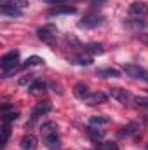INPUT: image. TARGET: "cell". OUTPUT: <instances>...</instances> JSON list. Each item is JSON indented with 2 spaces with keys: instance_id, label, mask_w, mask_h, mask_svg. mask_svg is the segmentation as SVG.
Returning a JSON list of instances; mask_svg holds the SVG:
<instances>
[{
  "instance_id": "6da1fadb",
  "label": "cell",
  "mask_w": 148,
  "mask_h": 150,
  "mask_svg": "<svg viewBox=\"0 0 148 150\" xmlns=\"http://www.w3.org/2000/svg\"><path fill=\"white\" fill-rule=\"evenodd\" d=\"M0 68H2V77H11V74L19 70V51H9L7 54L2 56L0 59Z\"/></svg>"
},
{
  "instance_id": "7a4b0ae2",
  "label": "cell",
  "mask_w": 148,
  "mask_h": 150,
  "mask_svg": "<svg viewBox=\"0 0 148 150\" xmlns=\"http://www.w3.org/2000/svg\"><path fill=\"white\" fill-rule=\"evenodd\" d=\"M37 35L44 44L54 45L56 44V38H58V28L54 25H45V26H42V28L37 30Z\"/></svg>"
},
{
  "instance_id": "3957f363",
  "label": "cell",
  "mask_w": 148,
  "mask_h": 150,
  "mask_svg": "<svg viewBox=\"0 0 148 150\" xmlns=\"http://www.w3.org/2000/svg\"><path fill=\"white\" fill-rule=\"evenodd\" d=\"M124 72L132 77V79H138V80H143V82H148V70L140 67V65H134V63H125L124 65Z\"/></svg>"
},
{
  "instance_id": "277c9868",
  "label": "cell",
  "mask_w": 148,
  "mask_h": 150,
  "mask_svg": "<svg viewBox=\"0 0 148 150\" xmlns=\"http://www.w3.org/2000/svg\"><path fill=\"white\" fill-rule=\"evenodd\" d=\"M129 16L134 18V19H138V21L148 18V5L145 2H140V0L132 2V4L129 5Z\"/></svg>"
},
{
  "instance_id": "5b68a950",
  "label": "cell",
  "mask_w": 148,
  "mask_h": 150,
  "mask_svg": "<svg viewBox=\"0 0 148 150\" xmlns=\"http://www.w3.org/2000/svg\"><path fill=\"white\" fill-rule=\"evenodd\" d=\"M103 14H98V12H94V14H87V16H84V19L78 23V26L80 28H98L99 25H103Z\"/></svg>"
},
{
  "instance_id": "8992f818",
  "label": "cell",
  "mask_w": 148,
  "mask_h": 150,
  "mask_svg": "<svg viewBox=\"0 0 148 150\" xmlns=\"http://www.w3.org/2000/svg\"><path fill=\"white\" fill-rule=\"evenodd\" d=\"M108 96L113 98V100H117V101H120V103H124V105L134 98L127 89H122V87H110L108 89Z\"/></svg>"
},
{
  "instance_id": "52a82bcc",
  "label": "cell",
  "mask_w": 148,
  "mask_h": 150,
  "mask_svg": "<svg viewBox=\"0 0 148 150\" xmlns=\"http://www.w3.org/2000/svg\"><path fill=\"white\" fill-rule=\"evenodd\" d=\"M106 100H108V94L106 93H101V91H98V93H91L84 101L89 105V107H94V105H101V103H106Z\"/></svg>"
},
{
  "instance_id": "ba28073f",
  "label": "cell",
  "mask_w": 148,
  "mask_h": 150,
  "mask_svg": "<svg viewBox=\"0 0 148 150\" xmlns=\"http://www.w3.org/2000/svg\"><path fill=\"white\" fill-rule=\"evenodd\" d=\"M42 140H44V145H45L49 150H61V140H59L58 133H56V134L44 136Z\"/></svg>"
},
{
  "instance_id": "9c48e42d",
  "label": "cell",
  "mask_w": 148,
  "mask_h": 150,
  "mask_svg": "<svg viewBox=\"0 0 148 150\" xmlns=\"http://www.w3.org/2000/svg\"><path fill=\"white\" fill-rule=\"evenodd\" d=\"M77 7L73 5H54L49 11V16H61V14H75Z\"/></svg>"
},
{
  "instance_id": "30bf717a",
  "label": "cell",
  "mask_w": 148,
  "mask_h": 150,
  "mask_svg": "<svg viewBox=\"0 0 148 150\" xmlns=\"http://www.w3.org/2000/svg\"><path fill=\"white\" fill-rule=\"evenodd\" d=\"M52 110V105L49 103V101H44V103H38L37 107L32 110V119L35 120L38 117H42V115H45V113H49Z\"/></svg>"
},
{
  "instance_id": "8fae6325",
  "label": "cell",
  "mask_w": 148,
  "mask_h": 150,
  "mask_svg": "<svg viewBox=\"0 0 148 150\" xmlns=\"http://www.w3.org/2000/svg\"><path fill=\"white\" fill-rule=\"evenodd\" d=\"M37 143H38V140L33 134H25V136L21 138V142H19L21 150H35L37 149Z\"/></svg>"
},
{
  "instance_id": "7c38bea8",
  "label": "cell",
  "mask_w": 148,
  "mask_h": 150,
  "mask_svg": "<svg viewBox=\"0 0 148 150\" xmlns=\"http://www.w3.org/2000/svg\"><path fill=\"white\" fill-rule=\"evenodd\" d=\"M45 87H47L45 80H42V79H35V80L28 86V93H30V94H42V93L45 91Z\"/></svg>"
},
{
  "instance_id": "4fadbf2b",
  "label": "cell",
  "mask_w": 148,
  "mask_h": 150,
  "mask_svg": "<svg viewBox=\"0 0 148 150\" xmlns=\"http://www.w3.org/2000/svg\"><path fill=\"white\" fill-rule=\"evenodd\" d=\"M73 94H75V98H78V100H85V98L91 94V91H89V86H87V84H84V82H78V84H75Z\"/></svg>"
},
{
  "instance_id": "5bb4252c",
  "label": "cell",
  "mask_w": 148,
  "mask_h": 150,
  "mask_svg": "<svg viewBox=\"0 0 148 150\" xmlns=\"http://www.w3.org/2000/svg\"><path fill=\"white\" fill-rule=\"evenodd\" d=\"M96 75L101 77V79H118V77H120V72H118L117 68L106 67V68H98V70H96Z\"/></svg>"
},
{
  "instance_id": "9a60e30c",
  "label": "cell",
  "mask_w": 148,
  "mask_h": 150,
  "mask_svg": "<svg viewBox=\"0 0 148 150\" xmlns=\"http://www.w3.org/2000/svg\"><path fill=\"white\" fill-rule=\"evenodd\" d=\"M2 7H12V9H26L28 7V0H0Z\"/></svg>"
},
{
  "instance_id": "2e32d148",
  "label": "cell",
  "mask_w": 148,
  "mask_h": 150,
  "mask_svg": "<svg viewBox=\"0 0 148 150\" xmlns=\"http://www.w3.org/2000/svg\"><path fill=\"white\" fill-rule=\"evenodd\" d=\"M56 133H58V124L52 122V120L44 122L42 127H40V134H42V138H44V136H49V134H56Z\"/></svg>"
},
{
  "instance_id": "e0dca14e",
  "label": "cell",
  "mask_w": 148,
  "mask_h": 150,
  "mask_svg": "<svg viewBox=\"0 0 148 150\" xmlns=\"http://www.w3.org/2000/svg\"><path fill=\"white\" fill-rule=\"evenodd\" d=\"M89 124L91 126H96V127L106 126V124H110V117H106V115H92L89 119Z\"/></svg>"
},
{
  "instance_id": "ac0fdd59",
  "label": "cell",
  "mask_w": 148,
  "mask_h": 150,
  "mask_svg": "<svg viewBox=\"0 0 148 150\" xmlns=\"http://www.w3.org/2000/svg\"><path fill=\"white\" fill-rule=\"evenodd\" d=\"M87 134H89L91 140H94V142H99V140L105 138V131H101V129L96 127V126H91V127L87 129Z\"/></svg>"
},
{
  "instance_id": "d6986e66",
  "label": "cell",
  "mask_w": 148,
  "mask_h": 150,
  "mask_svg": "<svg viewBox=\"0 0 148 150\" xmlns=\"http://www.w3.org/2000/svg\"><path fill=\"white\" fill-rule=\"evenodd\" d=\"M0 12H2L4 16H11V18H21V16H23V11L12 9V7H2V5H0Z\"/></svg>"
},
{
  "instance_id": "ffe728a7",
  "label": "cell",
  "mask_w": 148,
  "mask_h": 150,
  "mask_svg": "<svg viewBox=\"0 0 148 150\" xmlns=\"http://www.w3.org/2000/svg\"><path fill=\"white\" fill-rule=\"evenodd\" d=\"M84 51L89 54H103L105 49L101 44H87V45H84Z\"/></svg>"
},
{
  "instance_id": "44dd1931",
  "label": "cell",
  "mask_w": 148,
  "mask_h": 150,
  "mask_svg": "<svg viewBox=\"0 0 148 150\" xmlns=\"http://www.w3.org/2000/svg\"><path fill=\"white\" fill-rule=\"evenodd\" d=\"M19 117V113L16 112L14 108H11V110H7V112H2V122H12V120H16Z\"/></svg>"
},
{
  "instance_id": "7402d4cb",
  "label": "cell",
  "mask_w": 148,
  "mask_h": 150,
  "mask_svg": "<svg viewBox=\"0 0 148 150\" xmlns=\"http://www.w3.org/2000/svg\"><path fill=\"white\" fill-rule=\"evenodd\" d=\"M9 136H11V124H9V122H4V124H2V147L7 145Z\"/></svg>"
},
{
  "instance_id": "603a6c76",
  "label": "cell",
  "mask_w": 148,
  "mask_h": 150,
  "mask_svg": "<svg viewBox=\"0 0 148 150\" xmlns=\"http://www.w3.org/2000/svg\"><path fill=\"white\" fill-rule=\"evenodd\" d=\"M73 63H78V65H91L92 63V58L91 56H84V54H78V56H73L72 58Z\"/></svg>"
},
{
  "instance_id": "cb8c5ba5",
  "label": "cell",
  "mask_w": 148,
  "mask_h": 150,
  "mask_svg": "<svg viewBox=\"0 0 148 150\" xmlns=\"http://www.w3.org/2000/svg\"><path fill=\"white\" fill-rule=\"evenodd\" d=\"M40 65H44V59L40 56H30L25 61V67H40Z\"/></svg>"
},
{
  "instance_id": "d4e9b609",
  "label": "cell",
  "mask_w": 148,
  "mask_h": 150,
  "mask_svg": "<svg viewBox=\"0 0 148 150\" xmlns=\"http://www.w3.org/2000/svg\"><path fill=\"white\" fill-rule=\"evenodd\" d=\"M132 101H134L140 108H147L148 110V96H134Z\"/></svg>"
},
{
  "instance_id": "484cf974",
  "label": "cell",
  "mask_w": 148,
  "mask_h": 150,
  "mask_svg": "<svg viewBox=\"0 0 148 150\" xmlns=\"http://www.w3.org/2000/svg\"><path fill=\"white\" fill-rule=\"evenodd\" d=\"M47 4H56V5H66V4H77L80 0H44Z\"/></svg>"
},
{
  "instance_id": "4316f807",
  "label": "cell",
  "mask_w": 148,
  "mask_h": 150,
  "mask_svg": "<svg viewBox=\"0 0 148 150\" xmlns=\"http://www.w3.org/2000/svg\"><path fill=\"white\" fill-rule=\"evenodd\" d=\"M33 80H35L33 74H28V75H25V77H21V79H19V86H26V84H32Z\"/></svg>"
},
{
  "instance_id": "83f0119b",
  "label": "cell",
  "mask_w": 148,
  "mask_h": 150,
  "mask_svg": "<svg viewBox=\"0 0 148 150\" xmlns=\"http://www.w3.org/2000/svg\"><path fill=\"white\" fill-rule=\"evenodd\" d=\"M138 38H140V42H143L145 45H148V33H140Z\"/></svg>"
},
{
  "instance_id": "f1b7e54d",
  "label": "cell",
  "mask_w": 148,
  "mask_h": 150,
  "mask_svg": "<svg viewBox=\"0 0 148 150\" xmlns=\"http://www.w3.org/2000/svg\"><path fill=\"white\" fill-rule=\"evenodd\" d=\"M101 2H103V0H91V4H92V5H96V4H101Z\"/></svg>"
},
{
  "instance_id": "f546056e",
  "label": "cell",
  "mask_w": 148,
  "mask_h": 150,
  "mask_svg": "<svg viewBox=\"0 0 148 150\" xmlns=\"http://www.w3.org/2000/svg\"><path fill=\"white\" fill-rule=\"evenodd\" d=\"M147 149H148V145H147Z\"/></svg>"
}]
</instances>
